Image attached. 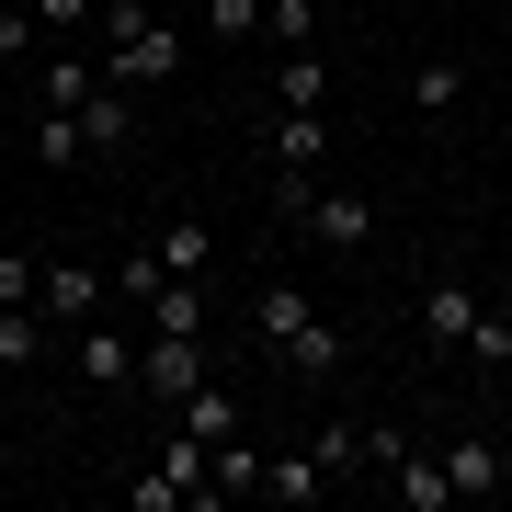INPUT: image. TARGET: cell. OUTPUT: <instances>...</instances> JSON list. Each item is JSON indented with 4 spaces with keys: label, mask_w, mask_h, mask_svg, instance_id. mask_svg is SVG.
Returning <instances> with one entry per match:
<instances>
[{
    "label": "cell",
    "mask_w": 512,
    "mask_h": 512,
    "mask_svg": "<svg viewBox=\"0 0 512 512\" xmlns=\"http://www.w3.org/2000/svg\"><path fill=\"white\" fill-rule=\"evenodd\" d=\"M183 433L228 444V433H239V399H228V387H194V399H183Z\"/></svg>",
    "instance_id": "cell-19"
},
{
    "label": "cell",
    "mask_w": 512,
    "mask_h": 512,
    "mask_svg": "<svg viewBox=\"0 0 512 512\" xmlns=\"http://www.w3.org/2000/svg\"><path fill=\"white\" fill-rule=\"evenodd\" d=\"M80 137H92V148H126V137H137V92H114V80H103V92L80 103Z\"/></svg>",
    "instance_id": "cell-13"
},
{
    "label": "cell",
    "mask_w": 512,
    "mask_h": 512,
    "mask_svg": "<svg viewBox=\"0 0 512 512\" xmlns=\"http://www.w3.org/2000/svg\"><path fill=\"white\" fill-rule=\"evenodd\" d=\"M92 92H103V57H46V103L57 114H80Z\"/></svg>",
    "instance_id": "cell-16"
},
{
    "label": "cell",
    "mask_w": 512,
    "mask_h": 512,
    "mask_svg": "<svg viewBox=\"0 0 512 512\" xmlns=\"http://www.w3.org/2000/svg\"><path fill=\"white\" fill-rule=\"evenodd\" d=\"M330 160V126H319V114H285V126H274V171H319Z\"/></svg>",
    "instance_id": "cell-15"
},
{
    "label": "cell",
    "mask_w": 512,
    "mask_h": 512,
    "mask_svg": "<svg viewBox=\"0 0 512 512\" xmlns=\"http://www.w3.org/2000/svg\"><path fill=\"white\" fill-rule=\"evenodd\" d=\"M205 501H262V444L228 433L217 456H205Z\"/></svg>",
    "instance_id": "cell-8"
},
{
    "label": "cell",
    "mask_w": 512,
    "mask_h": 512,
    "mask_svg": "<svg viewBox=\"0 0 512 512\" xmlns=\"http://www.w3.org/2000/svg\"><path fill=\"white\" fill-rule=\"evenodd\" d=\"M444 478H456V501H501L512 490V467H501L490 433H456V444H444Z\"/></svg>",
    "instance_id": "cell-6"
},
{
    "label": "cell",
    "mask_w": 512,
    "mask_h": 512,
    "mask_svg": "<svg viewBox=\"0 0 512 512\" xmlns=\"http://www.w3.org/2000/svg\"><path fill=\"white\" fill-rule=\"evenodd\" d=\"M35 308H46L57 330H80V319H103V308H114V274H92V262H46Z\"/></svg>",
    "instance_id": "cell-3"
},
{
    "label": "cell",
    "mask_w": 512,
    "mask_h": 512,
    "mask_svg": "<svg viewBox=\"0 0 512 512\" xmlns=\"http://www.w3.org/2000/svg\"><path fill=\"white\" fill-rule=\"evenodd\" d=\"M421 330H433V342H456V353H467V330H478V285H456V274H444L433 296H421Z\"/></svg>",
    "instance_id": "cell-10"
},
{
    "label": "cell",
    "mask_w": 512,
    "mask_h": 512,
    "mask_svg": "<svg viewBox=\"0 0 512 512\" xmlns=\"http://www.w3.org/2000/svg\"><path fill=\"white\" fill-rule=\"evenodd\" d=\"M410 103H421V114H456V103H467V57H421Z\"/></svg>",
    "instance_id": "cell-17"
},
{
    "label": "cell",
    "mask_w": 512,
    "mask_h": 512,
    "mask_svg": "<svg viewBox=\"0 0 512 512\" xmlns=\"http://www.w3.org/2000/svg\"><path fill=\"white\" fill-rule=\"evenodd\" d=\"M330 490V467L308 456V444H285V456H262V501H319Z\"/></svg>",
    "instance_id": "cell-11"
},
{
    "label": "cell",
    "mask_w": 512,
    "mask_h": 512,
    "mask_svg": "<svg viewBox=\"0 0 512 512\" xmlns=\"http://www.w3.org/2000/svg\"><path fill=\"white\" fill-rule=\"evenodd\" d=\"M148 251H160V274H183V285H205V262H217V228H205V217H171L160 239H148Z\"/></svg>",
    "instance_id": "cell-9"
},
{
    "label": "cell",
    "mask_w": 512,
    "mask_h": 512,
    "mask_svg": "<svg viewBox=\"0 0 512 512\" xmlns=\"http://www.w3.org/2000/svg\"><path fill=\"white\" fill-rule=\"evenodd\" d=\"M103 80H114V92L183 80V35H171L160 12H137V0H103Z\"/></svg>",
    "instance_id": "cell-1"
},
{
    "label": "cell",
    "mask_w": 512,
    "mask_h": 512,
    "mask_svg": "<svg viewBox=\"0 0 512 512\" xmlns=\"http://www.w3.org/2000/svg\"><path fill=\"white\" fill-rule=\"evenodd\" d=\"M35 35H46V23H35V0H23V12H0V57H35Z\"/></svg>",
    "instance_id": "cell-26"
},
{
    "label": "cell",
    "mask_w": 512,
    "mask_h": 512,
    "mask_svg": "<svg viewBox=\"0 0 512 512\" xmlns=\"http://www.w3.org/2000/svg\"><path fill=\"white\" fill-rule=\"evenodd\" d=\"M35 160H46V171H69V160H92V137H80V114H57V103L35 114Z\"/></svg>",
    "instance_id": "cell-18"
},
{
    "label": "cell",
    "mask_w": 512,
    "mask_h": 512,
    "mask_svg": "<svg viewBox=\"0 0 512 512\" xmlns=\"http://www.w3.org/2000/svg\"><path fill=\"white\" fill-rule=\"evenodd\" d=\"M308 456H319L330 478H353V467H365V433H353V421H319V433H308Z\"/></svg>",
    "instance_id": "cell-21"
},
{
    "label": "cell",
    "mask_w": 512,
    "mask_h": 512,
    "mask_svg": "<svg viewBox=\"0 0 512 512\" xmlns=\"http://www.w3.org/2000/svg\"><path fill=\"white\" fill-rule=\"evenodd\" d=\"M274 92H285V114H319V103H330V57H319V46H285Z\"/></svg>",
    "instance_id": "cell-12"
},
{
    "label": "cell",
    "mask_w": 512,
    "mask_h": 512,
    "mask_svg": "<svg viewBox=\"0 0 512 512\" xmlns=\"http://www.w3.org/2000/svg\"><path fill=\"white\" fill-rule=\"evenodd\" d=\"M342 353H353V342H342V319H319V308H308V319L274 342V365H285V376H330Z\"/></svg>",
    "instance_id": "cell-7"
},
{
    "label": "cell",
    "mask_w": 512,
    "mask_h": 512,
    "mask_svg": "<svg viewBox=\"0 0 512 512\" xmlns=\"http://www.w3.org/2000/svg\"><path fill=\"white\" fill-rule=\"evenodd\" d=\"M46 353V308H0V365H35Z\"/></svg>",
    "instance_id": "cell-20"
},
{
    "label": "cell",
    "mask_w": 512,
    "mask_h": 512,
    "mask_svg": "<svg viewBox=\"0 0 512 512\" xmlns=\"http://www.w3.org/2000/svg\"><path fill=\"white\" fill-rule=\"evenodd\" d=\"M205 365H217L205 330H148V342H137V387H160V399H194Z\"/></svg>",
    "instance_id": "cell-2"
},
{
    "label": "cell",
    "mask_w": 512,
    "mask_h": 512,
    "mask_svg": "<svg viewBox=\"0 0 512 512\" xmlns=\"http://www.w3.org/2000/svg\"><path fill=\"white\" fill-rule=\"evenodd\" d=\"M467 353H478V365H512V319H490V308H478V330H467Z\"/></svg>",
    "instance_id": "cell-25"
},
{
    "label": "cell",
    "mask_w": 512,
    "mask_h": 512,
    "mask_svg": "<svg viewBox=\"0 0 512 512\" xmlns=\"http://www.w3.org/2000/svg\"><path fill=\"white\" fill-rule=\"evenodd\" d=\"M205 35H228V46L262 35V0H205Z\"/></svg>",
    "instance_id": "cell-24"
},
{
    "label": "cell",
    "mask_w": 512,
    "mask_h": 512,
    "mask_svg": "<svg viewBox=\"0 0 512 512\" xmlns=\"http://www.w3.org/2000/svg\"><path fill=\"white\" fill-rule=\"evenodd\" d=\"M35 23H103V0H35Z\"/></svg>",
    "instance_id": "cell-27"
},
{
    "label": "cell",
    "mask_w": 512,
    "mask_h": 512,
    "mask_svg": "<svg viewBox=\"0 0 512 512\" xmlns=\"http://www.w3.org/2000/svg\"><path fill=\"white\" fill-rule=\"evenodd\" d=\"M35 285H46V262H23V251H0V308H35Z\"/></svg>",
    "instance_id": "cell-23"
},
{
    "label": "cell",
    "mask_w": 512,
    "mask_h": 512,
    "mask_svg": "<svg viewBox=\"0 0 512 512\" xmlns=\"http://www.w3.org/2000/svg\"><path fill=\"white\" fill-rule=\"evenodd\" d=\"M296 228H308L319 251H365V239H376V205H365V194H319V183H308V205H296Z\"/></svg>",
    "instance_id": "cell-4"
},
{
    "label": "cell",
    "mask_w": 512,
    "mask_h": 512,
    "mask_svg": "<svg viewBox=\"0 0 512 512\" xmlns=\"http://www.w3.org/2000/svg\"><path fill=\"white\" fill-rule=\"evenodd\" d=\"M148 330H205V285L160 274V285H148Z\"/></svg>",
    "instance_id": "cell-14"
},
{
    "label": "cell",
    "mask_w": 512,
    "mask_h": 512,
    "mask_svg": "<svg viewBox=\"0 0 512 512\" xmlns=\"http://www.w3.org/2000/svg\"><path fill=\"white\" fill-rule=\"evenodd\" d=\"M262 35H274V46H319V12H308V0H262Z\"/></svg>",
    "instance_id": "cell-22"
},
{
    "label": "cell",
    "mask_w": 512,
    "mask_h": 512,
    "mask_svg": "<svg viewBox=\"0 0 512 512\" xmlns=\"http://www.w3.org/2000/svg\"><path fill=\"white\" fill-rule=\"evenodd\" d=\"M69 353H80V376H92V387H137V342H126L114 319H80Z\"/></svg>",
    "instance_id": "cell-5"
}]
</instances>
